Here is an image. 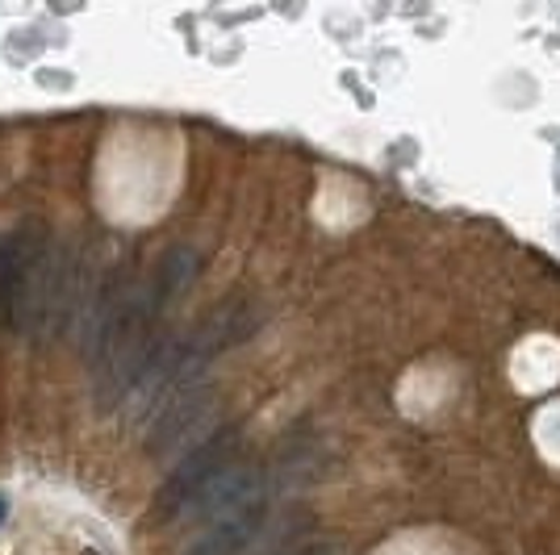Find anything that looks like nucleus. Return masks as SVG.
Here are the masks:
<instances>
[{
    "mask_svg": "<svg viewBox=\"0 0 560 555\" xmlns=\"http://www.w3.org/2000/svg\"><path fill=\"white\" fill-rule=\"evenodd\" d=\"M4 518H9V497L0 493V522H4Z\"/></svg>",
    "mask_w": 560,
    "mask_h": 555,
    "instance_id": "obj_5",
    "label": "nucleus"
},
{
    "mask_svg": "<svg viewBox=\"0 0 560 555\" xmlns=\"http://www.w3.org/2000/svg\"><path fill=\"white\" fill-rule=\"evenodd\" d=\"M305 555H318V552H305Z\"/></svg>",
    "mask_w": 560,
    "mask_h": 555,
    "instance_id": "obj_6",
    "label": "nucleus"
},
{
    "mask_svg": "<svg viewBox=\"0 0 560 555\" xmlns=\"http://www.w3.org/2000/svg\"><path fill=\"white\" fill-rule=\"evenodd\" d=\"M213 389L210 385H197V389H185L167 401L160 414L151 417V435H147V451L160 460V456H172L176 447H185L188 439H206L201 430L213 426Z\"/></svg>",
    "mask_w": 560,
    "mask_h": 555,
    "instance_id": "obj_4",
    "label": "nucleus"
},
{
    "mask_svg": "<svg viewBox=\"0 0 560 555\" xmlns=\"http://www.w3.org/2000/svg\"><path fill=\"white\" fill-rule=\"evenodd\" d=\"M264 518H268V481L259 472L234 501L201 518V531L188 539L180 555H243L256 543Z\"/></svg>",
    "mask_w": 560,
    "mask_h": 555,
    "instance_id": "obj_2",
    "label": "nucleus"
},
{
    "mask_svg": "<svg viewBox=\"0 0 560 555\" xmlns=\"http://www.w3.org/2000/svg\"><path fill=\"white\" fill-rule=\"evenodd\" d=\"M238 442L243 439H238L234 426L210 430L201 442H192L188 456L167 472V481L160 485V493H155L160 513H164V518H180V513L188 509V501L210 485L213 476H222L231 463H238Z\"/></svg>",
    "mask_w": 560,
    "mask_h": 555,
    "instance_id": "obj_3",
    "label": "nucleus"
},
{
    "mask_svg": "<svg viewBox=\"0 0 560 555\" xmlns=\"http://www.w3.org/2000/svg\"><path fill=\"white\" fill-rule=\"evenodd\" d=\"M80 268L43 226L0 238V314L13 334L55 339L80 309Z\"/></svg>",
    "mask_w": 560,
    "mask_h": 555,
    "instance_id": "obj_1",
    "label": "nucleus"
},
{
    "mask_svg": "<svg viewBox=\"0 0 560 555\" xmlns=\"http://www.w3.org/2000/svg\"><path fill=\"white\" fill-rule=\"evenodd\" d=\"M84 555H96V552H84Z\"/></svg>",
    "mask_w": 560,
    "mask_h": 555,
    "instance_id": "obj_7",
    "label": "nucleus"
}]
</instances>
